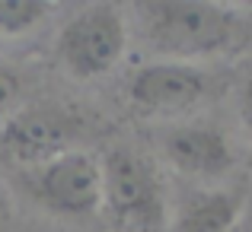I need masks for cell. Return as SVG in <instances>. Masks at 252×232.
<instances>
[{"mask_svg":"<svg viewBox=\"0 0 252 232\" xmlns=\"http://www.w3.org/2000/svg\"><path fill=\"white\" fill-rule=\"evenodd\" d=\"M144 48L157 61L208 64L252 57V6L214 0H141L131 6Z\"/></svg>","mask_w":252,"mask_h":232,"instance_id":"cell-1","label":"cell"},{"mask_svg":"<svg viewBox=\"0 0 252 232\" xmlns=\"http://www.w3.org/2000/svg\"><path fill=\"white\" fill-rule=\"evenodd\" d=\"M102 165V207L122 232H163L169 226V194L160 165L137 147H112Z\"/></svg>","mask_w":252,"mask_h":232,"instance_id":"cell-2","label":"cell"},{"mask_svg":"<svg viewBox=\"0 0 252 232\" xmlns=\"http://www.w3.org/2000/svg\"><path fill=\"white\" fill-rule=\"evenodd\" d=\"M160 156L172 172L201 188L243 181L246 147L217 121H176L160 137Z\"/></svg>","mask_w":252,"mask_h":232,"instance_id":"cell-3","label":"cell"},{"mask_svg":"<svg viewBox=\"0 0 252 232\" xmlns=\"http://www.w3.org/2000/svg\"><path fill=\"white\" fill-rule=\"evenodd\" d=\"M227 77L201 64L150 61L137 67L128 79V105L144 118H179L198 111L214 96H220Z\"/></svg>","mask_w":252,"mask_h":232,"instance_id":"cell-4","label":"cell"},{"mask_svg":"<svg viewBox=\"0 0 252 232\" xmlns=\"http://www.w3.org/2000/svg\"><path fill=\"white\" fill-rule=\"evenodd\" d=\"M128 38V19L115 3H93L64 23L58 35V61L77 79L105 77L125 57Z\"/></svg>","mask_w":252,"mask_h":232,"instance_id":"cell-5","label":"cell"},{"mask_svg":"<svg viewBox=\"0 0 252 232\" xmlns=\"http://www.w3.org/2000/svg\"><path fill=\"white\" fill-rule=\"evenodd\" d=\"M29 188L45 210L83 220L102 207V165L96 156L74 147L29 169Z\"/></svg>","mask_w":252,"mask_h":232,"instance_id":"cell-6","label":"cell"},{"mask_svg":"<svg viewBox=\"0 0 252 232\" xmlns=\"http://www.w3.org/2000/svg\"><path fill=\"white\" fill-rule=\"evenodd\" d=\"M83 130V118L58 105H32L19 108L0 121V150L19 165H35L74 150Z\"/></svg>","mask_w":252,"mask_h":232,"instance_id":"cell-7","label":"cell"},{"mask_svg":"<svg viewBox=\"0 0 252 232\" xmlns=\"http://www.w3.org/2000/svg\"><path fill=\"white\" fill-rule=\"evenodd\" d=\"M252 194L249 178L217 188H195L169 216V232H233Z\"/></svg>","mask_w":252,"mask_h":232,"instance_id":"cell-8","label":"cell"},{"mask_svg":"<svg viewBox=\"0 0 252 232\" xmlns=\"http://www.w3.org/2000/svg\"><path fill=\"white\" fill-rule=\"evenodd\" d=\"M55 6L45 0H0V38H19L38 29Z\"/></svg>","mask_w":252,"mask_h":232,"instance_id":"cell-9","label":"cell"},{"mask_svg":"<svg viewBox=\"0 0 252 232\" xmlns=\"http://www.w3.org/2000/svg\"><path fill=\"white\" fill-rule=\"evenodd\" d=\"M233 99H236V118H240L243 137H246V156L252 159V57L243 61L240 74L233 79Z\"/></svg>","mask_w":252,"mask_h":232,"instance_id":"cell-10","label":"cell"},{"mask_svg":"<svg viewBox=\"0 0 252 232\" xmlns=\"http://www.w3.org/2000/svg\"><path fill=\"white\" fill-rule=\"evenodd\" d=\"M19 89H23L19 74L10 67V64L0 61V121H3L6 115H13V105H16V99H19Z\"/></svg>","mask_w":252,"mask_h":232,"instance_id":"cell-11","label":"cell"},{"mask_svg":"<svg viewBox=\"0 0 252 232\" xmlns=\"http://www.w3.org/2000/svg\"><path fill=\"white\" fill-rule=\"evenodd\" d=\"M0 232H13V204L3 184H0Z\"/></svg>","mask_w":252,"mask_h":232,"instance_id":"cell-12","label":"cell"},{"mask_svg":"<svg viewBox=\"0 0 252 232\" xmlns=\"http://www.w3.org/2000/svg\"><path fill=\"white\" fill-rule=\"evenodd\" d=\"M233 232H252V194H249L246 210H243V216H240V223H236V229H233Z\"/></svg>","mask_w":252,"mask_h":232,"instance_id":"cell-13","label":"cell"}]
</instances>
